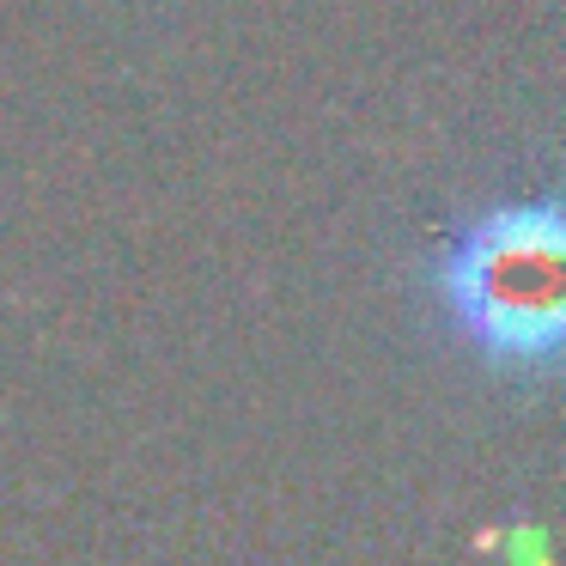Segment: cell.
<instances>
[{"instance_id":"obj_1","label":"cell","mask_w":566,"mask_h":566,"mask_svg":"<svg viewBox=\"0 0 566 566\" xmlns=\"http://www.w3.org/2000/svg\"><path fill=\"white\" fill-rule=\"evenodd\" d=\"M439 335L505 390H536L566 342V220L554 184L493 196L420 262Z\"/></svg>"}]
</instances>
